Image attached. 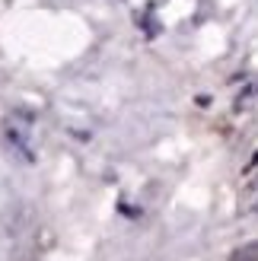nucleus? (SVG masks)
Masks as SVG:
<instances>
[{"label": "nucleus", "instance_id": "obj_1", "mask_svg": "<svg viewBox=\"0 0 258 261\" xmlns=\"http://www.w3.org/2000/svg\"><path fill=\"white\" fill-rule=\"evenodd\" d=\"M7 140L13 143V150H19L25 160H32V147H29V124L22 121V115L7 118Z\"/></svg>", "mask_w": 258, "mask_h": 261}, {"label": "nucleus", "instance_id": "obj_2", "mask_svg": "<svg viewBox=\"0 0 258 261\" xmlns=\"http://www.w3.org/2000/svg\"><path fill=\"white\" fill-rule=\"evenodd\" d=\"M239 214L246 217H258V175L242 188V198H239Z\"/></svg>", "mask_w": 258, "mask_h": 261}, {"label": "nucleus", "instance_id": "obj_3", "mask_svg": "<svg viewBox=\"0 0 258 261\" xmlns=\"http://www.w3.org/2000/svg\"><path fill=\"white\" fill-rule=\"evenodd\" d=\"M236 109H239V112H246V109H258V83H255V86H249L246 93L239 96V102H236Z\"/></svg>", "mask_w": 258, "mask_h": 261}, {"label": "nucleus", "instance_id": "obj_4", "mask_svg": "<svg viewBox=\"0 0 258 261\" xmlns=\"http://www.w3.org/2000/svg\"><path fill=\"white\" fill-rule=\"evenodd\" d=\"M229 261H258V242H252V245H242V249H236Z\"/></svg>", "mask_w": 258, "mask_h": 261}]
</instances>
